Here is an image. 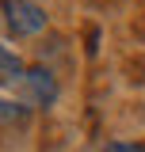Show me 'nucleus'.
Here are the masks:
<instances>
[{"instance_id": "4", "label": "nucleus", "mask_w": 145, "mask_h": 152, "mask_svg": "<svg viewBox=\"0 0 145 152\" xmlns=\"http://www.w3.org/2000/svg\"><path fill=\"white\" fill-rule=\"evenodd\" d=\"M19 122H27V107H19V103L0 95V126H19Z\"/></svg>"}, {"instance_id": "1", "label": "nucleus", "mask_w": 145, "mask_h": 152, "mask_svg": "<svg viewBox=\"0 0 145 152\" xmlns=\"http://www.w3.org/2000/svg\"><path fill=\"white\" fill-rule=\"evenodd\" d=\"M4 19H8V31L19 38L46 31V8L38 0H4Z\"/></svg>"}, {"instance_id": "2", "label": "nucleus", "mask_w": 145, "mask_h": 152, "mask_svg": "<svg viewBox=\"0 0 145 152\" xmlns=\"http://www.w3.org/2000/svg\"><path fill=\"white\" fill-rule=\"evenodd\" d=\"M23 88H27V95H31L35 107H50L57 99V80H54V72H46V69H27Z\"/></svg>"}, {"instance_id": "5", "label": "nucleus", "mask_w": 145, "mask_h": 152, "mask_svg": "<svg viewBox=\"0 0 145 152\" xmlns=\"http://www.w3.org/2000/svg\"><path fill=\"white\" fill-rule=\"evenodd\" d=\"M107 152H141L138 145H107Z\"/></svg>"}, {"instance_id": "3", "label": "nucleus", "mask_w": 145, "mask_h": 152, "mask_svg": "<svg viewBox=\"0 0 145 152\" xmlns=\"http://www.w3.org/2000/svg\"><path fill=\"white\" fill-rule=\"evenodd\" d=\"M23 76H27L23 61H19L8 46H0V80H19V84H23Z\"/></svg>"}]
</instances>
